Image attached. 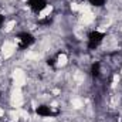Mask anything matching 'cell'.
Segmentation results:
<instances>
[{
  "label": "cell",
  "instance_id": "6da1fadb",
  "mask_svg": "<svg viewBox=\"0 0 122 122\" xmlns=\"http://www.w3.org/2000/svg\"><path fill=\"white\" fill-rule=\"evenodd\" d=\"M36 43V37L30 31H20L14 36V46L19 50H27Z\"/></svg>",
  "mask_w": 122,
  "mask_h": 122
},
{
  "label": "cell",
  "instance_id": "7a4b0ae2",
  "mask_svg": "<svg viewBox=\"0 0 122 122\" xmlns=\"http://www.w3.org/2000/svg\"><path fill=\"white\" fill-rule=\"evenodd\" d=\"M105 37H107V33L101 30H91L87 36V48L88 50H97L104 41H105Z\"/></svg>",
  "mask_w": 122,
  "mask_h": 122
},
{
  "label": "cell",
  "instance_id": "3957f363",
  "mask_svg": "<svg viewBox=\"0 0 122 122\" xmlns=\"http://www.w3.org/2000/svg\"><path fill=\"white\" fill-rule=\"evenodd\" d=\"M36 114L41 118H51V117H57L60 114L58 109H56V107L47 105V104H41L38 107H36Z\"/></svg>",
  "mask_w": 122,
  "mask_h": 122
},
{
  "label": "cell",
  "instance_id": "277c9868",
  "mask_svg": "<svg viewBox=\"0 0 122 122\" xmlns=\"http://www.w3.org/2000/svg\"><path fill=\"white\" fill-rule=\"evenodd\" d=\"M27 6L30 7L33 13L38 14L48 6V1L47 0H27Z\"/></svg>",
  "mask_w": 122,
  "mask_h": 122
},
{
  "label": "cell",
  "instance_id": "5b68a950",
  "mask_svg": "<svg viewBox=\"0 0 122 122\" xmlns=\"http://www.w3.org/2000/svg\"><path fill=\"white\" fill-rule=\"evenodd\" d=\"M90 74H91L92 78H95V80L101 77V74H102V70H101V62H98V61L92 62V64H91V68H90Z\"/></svg>",
  "mask_w": 122,
  "mask_h": 122
},
{
  "label": "cell",
  "instance_id": "8992f818",
  "mask_svg": "<svg viewBox=\"0 0 122 122\" xmlns=\"http://www.w3.org/2000/svg\"><path fill=\"white\" fill-rule=\"evenodd\" d=\"M87 3L91 4L95 9H101V7H104L107 4V0H87Z\"/></svg>",
  "mask_w": 122,
  "mask_h": 122
},
{
  "label": "cell",
  "instance_id": "52a82bcc",
  "mask_svg": "<svg viewBox=\"0 0 122 122\" xmlns=\"http://www.w3.org/2000/svg\"><path fill=\"white\" fill-rule=\"evenodd\" d=\"M4 24H6V16L3 13H0V30L4 27Z\"/></svg>",
  "mask_w": 122,
  "mask_h": 122
}]
</instances>
